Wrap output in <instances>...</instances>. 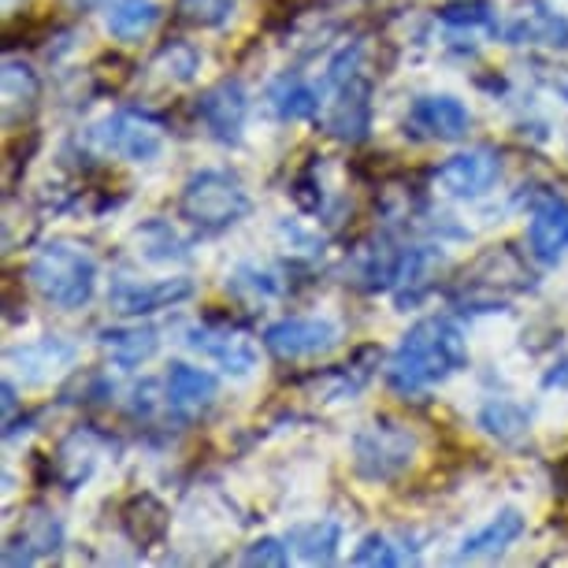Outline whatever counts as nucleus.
Listing matches in <instances>:
<instances>
[{
	"instance_id": "obj_1",
	"label": "nucleus",
	"mask_w": 568,
	"mask_h": 568,
	"mask_svg": "<svg viewBox=\"0 0 568 568\" xmlns=\"http://www.w3.org/2000/svg\"><path fill=\"white\" fill-rule=\"evenodd\" d=\"M468 368V342L457 320L424 316L405 331L398 349L387 361V387L402 398L443 387L457 372Z\"/></svg>"
},
{
	"instance_id": "obj_2",
	"label": "nucleus",
	"mask_w": 568,
	"mask_h": 568,
	"mask_svg": "<svg viewBox=\"0 0 568 568\" xmlns=\"http://www.w3.org/2000/svg\"><path fill=\"white\" fill-rule=\"evenodd\" d=\"M30 286L41 294V302H49L52 308L74 313V308L90 305L98 294V261L85 245L71 239H49L41 242L34 256L27 264Z\"/></svg>"
},
{
	"instance_id": "obj_3",
	"label": "nucleus",
	"mask_w": 568,
	"mask_h": 568,
	"mask_svg": "<svg viewBox=\"0 0 568 568\" xmlns=\"http://www.w3.org/2000/svg\"><path fill=\"white\" fill-rule=\"evenodd\" d=\"M320 93H327V134L338 142H364L372 131V79L364 74V41H349L331 57Z\"/></svg>"
},
{
	"instance_id": "obj_4",
	"label": "nucleus",
	"mask_w": 568,
	"mask_h": 568,
	"mask_svg": "<svg viewBox=\"0 0 568 568\" xmlns=\"http://www.w3.org/2000/svg\"><path fill=\"white\" fill-rule=\"evenodd\" d=\"M253 201L245 194L242 179L231 175V171H220V168H205L197 175L186 179L179 194V212L186 223H194L197 231H227L234 223H242L250 216Z\"/></svg>"
},
{
	"instance_id": "obj_5",
	"label": "nucleus",
	"mask_w": 568,
	"mask_h": 568,
	"mask_svg": "<svg viewBox=\"0 0 568 568\" xmlns=\"http://www.w3.org/2000/svg\"><path fill=\"white\" fill-rule=\"evenodd\" d=\"M416 449H420V443H416V435L409 427L375 420L353 435L349 460H353V471H357L361 479H368V484H394V479H402L405 471L413 468Z\"/></svg>"
},
{
	"instance_id": "obj_6",
	"label": "nucleus",
	"mask_w": 568,
	"mask_h": 568,
	"mask_svg": "<svg viewBox=\"0 0 568 568\" xmlns=\"http://www.w3.org/2000/svg\"><path fill=\"white\" fill-rule=\"evenodd\" d=\"M85 145L101 156L115 160H131V164H149L164 153V126L156 120H149L142 112L120 109L101 115L98 123H90L85 131Z\"/></svg>"
},
{
	"instance_id": "obj_7",
	"label": "nucleus",
	"mask_w": 568,
	"mask_h": 568,
	"mask_svg": "<svg viewBox=\"0 0 568 568\" xmlns=\"http://www.w3.org/2000/svg\"><path fill=\"white\" fill-rule=\"evenodd\" d=\"M182 342L194 353H201L205 361L216 364L223 375H231V379H250L256 364H261L256 338L231 324H190Z\"/></svg>"
},
{
	"instance_id": "obj_8",
	"label": "nucleus",
	"mask_w": 568,
	"mask_h": 568,
	"mask_svg": "<svg viewBox=\"0 0 568 568\" xmlns=\"http://www.w3.org/2000/svg\"><path fill=\"white\" fill-rule=\"evenodd\" d=\"M342 327L331 316H286L264 331L267 353L278 361H313L338 346Z\"/></svg>"
},
{
	"instance_id": "obj_9",
	"label": "nucleus",
	"mask_w": 568,
	"mask_h": 568,
	"mask_svg": "<svg viewBox=\"0 0 568 568\" xmlns=\"http://www.w3.org/2000/svg\"><path fill=\"white\" fill-rule=\"evenodd\" d=\"M498 175H501L498 153L487 145H476V149H465V153H454L435 171V190L454 201H476L495 190Z\"/></svg>"
},
{
	"instance_id": "obj_10",
	"label": "nucleus",
	"mask_w": 568,
	"mask_h": 568,
	"mask_svg": "<svg viewBox=\"0 0 568 568\" xmlns=\"http://www.w3.org/2000/svg\"><path fill=\"white\" fill-rule=\"evenodd\" d=\"M194 297V278L175 275V278H153V283H138V278H112L109 291V305L120 316H153L164 313V308H175L182 302Z\"/></svg>"
},
{
	"instance_id": "obj_11",
	"label": "nucleus",
	"mask_w": 568,
	"mask_h": 568,
	"mask_svg": "<svg viewBox=\"0 0 568 568\" xmlns=\"http://www.w3.org/2000/svg\"><path fill=\"white\" fill-rule=\"evenodd\" d=\"M471 126V112L454 93H424L409 104L405 115V134L424 138V142H460Z\"/></svg>"
},
{
	"instance_id": "obj_12",
	"label": "nucleus",
	"mask_w": 568,
	"mask_h": 568,
	"mask_svg": "<svg viewBox=\"0 0 568 568\" xmlns=\"http://www.w3.org/2000/svg\"><path fill=\"white\" fill-rule=\"evenodd\" d=\"M197 115L205 131L223 145H239L245 131V115H250V93L239 79H223L212 90L201 93Z\"/></svg>"
},
{
	"instance_id": "obj_13",
	"label": "nucleus",
	"mask_w": 568,
	"mask_h": 568,
	"mask_svg": "<svg viewBox=\"0 0 568 568\" xmlns=\"http://www.w3.org/2000/svg\"><path fill=\"white\" fill-rule=\"evenodd\" d=\"M501 38L517 49H568V16L546 0H528L513 12Z\"/></svg>"
},
{
	"instance_id": "obj_14",
	"label": "nucleus",
	"mask_w": 568,
	"mask_h": 568,
	"mask_svg": "<svg viewBox=\"0 0 568 568\" xmlns=\"http://www.w3.org/2000/svg\"><path fill=\"white\" fill-rule=\"evenodd\" d=\"M79 357L74 342L60 338V335H45L38 342H27V346H12L4 353L8 368H12L27 387H45L57 375H63Z\"/></svg>"
},
{
	"instance_id": "obj_15",
	"label": "nucleus",
	"mask_w": 568,
	"mask_h": 568,
	"mask_svg": "<svg viewBox=\"0 0 568 568\" xmlns=\"http://www.w3.org/2000/svg\"><path fill=\"white\" fill-rule=\"evenodd\" d=\"M524 531H528V520H524V513L517 506L498 509L495 517L484 524V528L471 531L468 539L460 542V550L454 554V565H465V561H495V557L506 554Z\"/></svg>"
},
{
	"instance_id": "obj_16",
	"label": "nucleus",
	"mask_w": 568,
	"mask_h": 568,
	"mask_svg": "<svg viewBox=\"0 0 568 568\" xmlns=\"http://www.w3.org/2000/svg\"><path fill=\"white\" fill-rule=\"evenodd\" d=\"M220 383L216 375L205 368H194V364H171L168 379H164V402L175 416H201L216 402Z\"/></svg>"
},
{
	"instance_id": "obj_17",
	"label": "nucleus",
	"mask_w": 568,
	"mask_h": 568,
	"mask_svg": "<svg viewBox=\"0 0 568 568\" xmlns=\"http://www.w3.org/2000/svg\"><path fill=\"white\" fill-rule=\"evenodd\" d=\"M528 250L539 264L554 267L568 256V201L546 197L539 209L531 212L528 223Z\"/></svg>"
},
{
	"instance_id": "obj_18",
	"label": "nucleus",
	"mask_w": 568,
	"mask_h": 568,
	"mask_svg": "<svg viewBox=\"0 0 568 568\" xmlns=\"http://www.w3.org/2000/svg\"><path fill=\"white\" fill-rule=\"evenodd\" d=\"M63 546V524L52 517V513H34L27 524H23V531L12 535L8 539V550H4V565H34L41 561V557H49V554H57Z\"/></svg>"
},
{
	"instance_id": "obj_19",
	"label": "nucleus",
	"mask_w": 568,
	"mask_h": 568,
	"mask_svg": "<svg viewBox=\"0 0 568 568\" xmlns=\"http://www.w3.org/2000/svg\"><path fill=\"white\" fill-rule=\"evenodd\" d=\"M320 101H324V93H320L313 82H305L302 74H278V79L267 85V104H272V112L283 123L313 120L320 112Z\"/></svg>"
},
{
	"instance_id": "obj_20",
	"label": "nucleus",
	"mask_w": 568,
	"mask_h": 568,
	"mask_svg": "<svg viewBox=\"0 0 568 568\" xmlns=\"http://www.w3.org/2000/svg\"><path fill=\"white\" fill-rule=\"evenodd\" d=\"M476 427L501 446H517L531 432V409L513 398H490L484 409L476 413Z\"/></svg>"
},
{
	"instance_id": "obj_21",
	"label": "nucleus",
	"mask_w": 568,
	"mask_h": 568,
	"mask_svg": "<svg viewBox=\"0 0 568 568\" xmlns=\"http://www.w3.org/2000/svg\"><path fill=\"white\" fill-rule=\"evenodd\" d=\"M98 342L115 364H123V368H134V364L149 361L160 346L156 327H149V324L104 327V331H98Z\"/></svg>"
},
{
	"instance_id": "obj_22",
	"label": "nucleus",
	"mask_w": 568,
	"mask_h": 568,
	"mask_svg": "<svg viewBox=\"0 0 568 568\" xmlns=\"http://www.w3.org/2000/svg\"><path fill=\"white\" fill-rule=\"evenodd\" d=\"M297 557L308 565H335L338 561V546H342V524L338 520H313V524H297L286 535Z\"/></svg>"
},
{
	"instance_id": "obj_23",
	"label": "nucleus",
	"mask_w": 568,
	"mask_h": 568,
	"mask_svg": "<svg viewBox=\"0 0 568 568\" xmlns=\"http://www.w3.org/2000/svg\"><path fill=\"white\" fill-rule=\"evenodd\" d=\"M160 23L156 0H115L104 8V27L115 41H138Z\"/></svg>"
},
{
	"instance_id": "obj_24",
	"label": "nucleus",
	"mask_w": 568,
	"mask_h": 568,
	"mask_svg": "<svg viewBox=\"0 0 568 568\" xmlns=\"http://www.w3.org/2000/svg\"><path fill=\"white\" fill-rule=\"evenodd\" d=\"M120 524H123V531L131 535V542L149 546V542L164 539V531H168V509L160 506L153 495H134L120 509Z\"/></svg>"
},
{
	"instance_id": "obj_25",
	"label": "nucleus",
	"mask_w": 568,
	"mask_h": 568,
	"mask_svg": "<svg viewBox=\"0 0 568 568\" xmlns=\"http://www.w3.org/2000/svg\"><path fill=\"white\" fill-rule=\"evenodd\" d=\"M41 98V82L30 63L8 57L4 60V123L12 126L19 120V112H34V104Z\"/></svg>"
},
{
	"instance_id": "obj_26",
	"label": "nucleus",
	"mask_w": 568,
	"mask_h": 568,
	"mask_svg": "<svg viewBox=\"0 0 568 568\" xmlns=\"http://www.w3.org/2000/svg\"><path fill=\"white\" fill-rule=\"evenodd\" d=\"M134 245H138V253L153 264H175V261H186L190 256V242L164 220L142 223V227L134 231Z\"/></svg>"
},
{
	"instance_id": "obj_27",
	"label": "nucleus",
	"mask_w": 568,
	"mask_h": 568,
	"mask_svg": "<svg viewBox=\"0 0 568 568\" xmlns=\"http://www.w3.org/2000/svg\"><path fill=\"white\" fill-rule=\"evenodd\" d=\"M438 19L449 30H498V16L490 0H454L438 12Z\"/></svg>"
},
{
	"instance_id": "obj_28",
	"label": "nucleus",
	"mask_w": 568,
	"mask_h": 568,
	"mask_svg": "<svg viewBox=\"0 0 568 568\" xmlns=\"http://www.w3.org/2000/svg\"><path fill=\"white\" fill-rule=\"evenodd\" d=\"M405 561H409V557H405L398 546L379 531L364 535V539L357 542V550L349 554V565H357V568H394V565H405Z\"/></svg>"
},
{
	"instance_id": "obj_29",
	"label": "nucleus",
	"mask_w": 568,
	"mask_h": 568,
	"mask_svg": "<svg viewBox=\"0 0 568 568\" xmlns=\"http://www.w3.org/2000/svg\"><path fill=\"white\" fill-rule=\"evenodd\" d=\"M227 286H231L234 294L253 297V302H264V297H275L278 294L275 272H267V267H261V264H239L227 275Z\"/></svg>"
},
{
	"instance_id": "obj_30",
	"label": "nucleus",
	"mask_w": 568,
	"mask_h": 568,
	"mask_svg": "<svg viewBox=\"0 0 568 568\" xmlns=\"http://www.w3.org/2000/svg\"><path fill=\"white\" fill-rule=\"evenodd\" d=\"M179 12L197 27H227L239 0H175Z\"/></svg>"
},
{
	"instance_id": "obj_31",
	"label": "nucleus",
	"mask_w": 568,
	"mask_h": 568,
	"mask_svg": "<svg viewBox=\"0 0 568 568\" xmlns=\"http://www.w3.org/2000/svg\"><path fill=\"white\" fill-rule=\"evenodd\" d=\"M242 565H250V568H256V565H261V568H286V565H291V539L264 535V539L245 546Z\"/></svg>"
},
{
	"instance_id": "obj_32",
	"label": "nucleus",
	"mask_w": 568,
	"mask_h": 568,
	"mask_svg": "<svg viewBox=\"0 0 568 568\" xmlns=\"http://www.w3.org/2000/svg\"><path fill=\"white\" fill-rule=\"evenodd\" d=\"M156 68L168 74L171 82H190L197 74L201 68V57H197V49H190V45H168L164 52L156 57Z\"/></svg>"
},
{
	"instance_id": "obj_33",
	"label": "nucleus",
	"mask_w": 568,
	"mask_h": 568,
	"mask_svg": "<svg viewBox=\"0 0 568 568\" xmlns=\"http://www.w3.org/2000/svg\"><path fill=\"white\" fill-rule=\"evenodd\" d=\"M565 383H568V361L554 364V372L542 379V387H546V390H554V387H565Z\"/></svg>"
},
{
	"instance_id": "obj_34",
	"label": "nucleus",
	"mask_w": 568,
	"mask_h": 568,
	"mask_svg": "<svg viewBox=\"0 0 568 568\" xmlns=\"http://www.w3.org/2000/svg\"><path fill=\"white\" fill-rule=\"evenodd\" d=\"M74 8H104L109 0H71Z\"/></svg>"
}]
</instances>
